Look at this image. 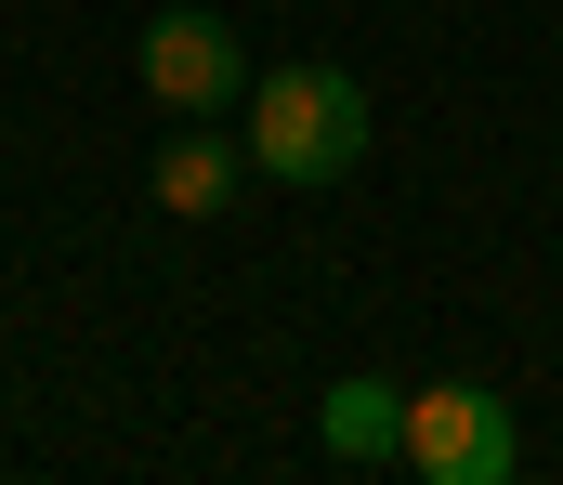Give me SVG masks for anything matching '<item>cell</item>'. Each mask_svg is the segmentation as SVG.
<instances>
[{"label":"cell","mask_w":563,"mask_h":485,"mask_svg":"<svg viewBox=\"0 0 563 485\" xmlns=\"http://www.w3.org/2000/svg\"><path fill=\"white\" fill-rule=\"evenodd\" d=\"M367 158V92L341 66H276L250 79V170L263 184H341Z\"/></svg>","instance_id":"1"},{"label":"cell","mask_w":563,"mask_h":485,"mask_svg":"<svg viewBox=\"0 0 563 485\" xmlns=\"http://www.w3.org/2000/svg\"><path fill=\"white\" fill-rule=\"evenodd\" d=\"M407 460L432 485H511L525 473V433H511V407L485 381H420L407 394Z\"/></svg>","instance_id":"2"},{"label":"cell","mask_w":563,"mask_h":485,"mask_svg":"<svg viewBox=\"0 0 563 485\" xmlns=\"http://www.w3.org/2000/svg\"><path fill=\"white\" fill-rule=\"evenodd\" d=\"M132 79L170 106V119H223V106H250V53H236L223 13H157L144 53H132Z\"/></svg>","instance_id":"3"},{"label":"cell","mask_w":563,"mask_h":485,"mask_svg":"<svg viewBox=\"0 0 563 485\" xmlns=\"http://www.w3.org/2000/svg\"><path fill=\"white\" fill-rule=\"evenodd\" d=\"M236 184H250V145H223V132H170L157 145V170H144V197L170 210V223H210V210H236Z\"/></svg>","instance_id":"4"},{"label":"cell","mask_w":563,"mask_h":485,"mask_svg":"<svg viewBox=\"0 0 563 485\" xmlns=\"http://www.w3.org/2000/svg\"><path fill=\"white\" fill-rule=\"evenodd\" d=\"M328 460L341 473H380V460H407V381H380V367H354V381H328Z\"/></svg>","instance_id":"5"}]
</instances>
